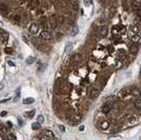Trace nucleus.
Segmentation results:
<instances>
[{"instance_id": "f257e3e1", "label": "nucleus", "mask_w": 141, "mask_h": 140, "mask_svg": "<svg viewBox=\"0 0 141 140\" xmlns=\"http://www.w3.org/2000/svg\"><path fill=\"white\" fill-rule=\"evenodd\" d=\"M39 28H40L39 22H33V23L29 24V33H31V34L35 35V34H37V33H38V31H39Z\"/></svg>"}, {"instance_id": "f03ea898", "label": "nucleus", "mask_w": 141, "mask_h": 140, "mask_svg": "<svg viewBox=\"0 0 141 140\" xmlns=\"http://www.w3.org/2000/svg\"><path fill=\"white\" fill-rule=\"evenodd\" d=\"M99 35H100L101 37H105L107 35V33H108V29H107V26L105 25H102L99 28V31H98Z\"/></svg>"}, {"instance_id": "7ed1b4c3", "label": "nucleus", "mask_w": 141, "mask_h": 140, "mask_svg": "<svg viewBox=\"0 0 141 140\" xmlns=\"http://www.w3.org/2000/svg\"><path fill=\"white\" fill-rule=\"evenodd\" d=\"M111 110H112V106H111V104H109L108 102L104 103L102 106H101V112L104 113V114H108V113L111 112Z\"/></svg>"}, {"instance_id": "20e7f679", "label": "nucleus", "mask_w": 141, "mask_h": 140, "mask_svg": "<svg viewBox=\"0 0 141 140\" xmlns=\"http://www.w3.org/2000/svg\"><path fill=\"white\" fill-rule=\"evenodd\" d=\"M99 91H100V90H97V89H92V90H90V93H88V96H90V99H95V98L98 97Z\"/></svg>"}, {"instance_id": "39448f33", "label": "nucleus", "mask_w": 141, "mask_h": 140, "mask_svg": "<svg viewBox=\"0 0 141 140\" xmlns=\"http://www.w3.org/2000/svg\"><path fill=\"white\" fill-rule=\"evenodd\" d=\"M40 36H41V38L44 39V40H51V39H52V35H51L47 31H42Z\"/></svg>"}, {"instance_id": "423d86ee", "label": "nucleus", "mask_w": 141, "mask_h": 140, "mask_svg": "<svg viewBox=\"0 0 141 140\" xmlns=\"http://www.w3.org/2000/svg\"><path fill=\"white\" fill-rule=\"evenodd\" d=\"M40 138H56V136L54 134H52L51 131H43V136H41Z\"/></svg>"}, {"instance_id": "0eeeda50", "label": "nucleus", "mask_w": 141, "mask_h": 140, "mask_svg": "<svg viewBox=\"0 0 141 140\" xmlns=\"http://www.w3.org/2000/svg\"><path fill=\"white\" fill-rule=\"evenodd\" d=\"M11 20H13L14 22H21L22 21V17H21L19 14H14L11 17Z\"/></svg>"}, {"instance_id": "6e6552de", "label": "nucleus", "mask_w": 141, "mask_h": 140, "mask_svg": "<svg viewBox=\"0 0 141 140\" xmlns=\"http://www.w3.org/2000/svg\"><path fill=\"white\" fill-rule=\"evenodd\" d=\"M138 51H139V45H138V43H134L133 45H130V52L132 54H136Z\"/></svg>"}, {"instance_id": "1a4fd4ad", "label": "nucleus", "mask_w": 141, "mask_h": 140, "mask_svg": "<svg viewBox=\"0 0 141 140\" xmlns=\"http://www.w3.org/2000/svg\"><path fill=\"white\" fill-rule=\"evenodd\" d=\"M98 126L100 127L101 129H108L109 123L107 122V121H101V122L98 123Z\"/></svg>"}, {"instance_id": "9d476101", "label": "nucleus", "mask_w": 141, "mask_h": 140, "mask_svg": "<svg viewBox=\"0 0 141 140\" xmlns=\"http://www.w3.org/2000/svg\"><path fill=\"white\" fill-rule=\"evenodd\" d=\"M130 40H132L133 43H139V42H140V36H139L138 34H135V35H133V36H132Z\"/></svg>"}, {"instance_id": "9b49d317", "label": "nucleus", "mask_w": 141, "mask_h": 140, "mask_svg": "<svg viewBox=\"0 0 141 140\" xmlns=\"http://www.w3.org/2000/svg\"><path fill=\"white\" fill-rule=\"evenodd\" d=\"M32 129H33L34 131H38V129H41V123H39L38 121L32 123Z\"/></svg>"}, {"instance_id": "f8f14e48", "label": "nucleus", "mask_w": 141, "mask_h": 140, "mask_svg": "<svg viewBox=\"0 0 141 140\" xmlns=\"http://www.w3.org/2000/svg\"><path fill=\"white\" fill-rule=\"evenodd\" d=\"M48 26H50V29H52V30H56L57 26H58V23H57L55 20H51V21L48 22Z\"/></svg>"}, {"instance_id": "ddd939ff", "label": "nucleus", "mask_w": 141, "mask_h": 140, "mask_svg": "<svg viewBox=\"0 0 141 140\" xmlns=\"http://www.w3.org/2000/svg\"><path fill=\"white\" fill-rule=\"evenodd\" d=\"M122 66H123V61L120 60V59H118L117 61L115 62V68H116V70H120Z\"/></svg>"}, {"instance_id": "4468645a", "label": "nucleus", "mask_w": 141, "mask_h": 140, "mask_svg": "<svg viewBox=\"0 0 141 140\" xmlns=\"http://www.w3.org/2000/svg\"><path fill=\"white\" fill-rule=\"evenodd\" d=\"M132 5H133V9H135V10L138 9L139 7H141V0H134Z\"/></svg>"}, {"instance_id": "2eb2a0df", "label": "nucleus", "mask_w": 141, "mask_h": 140, "mask_svg": "<svg viewBox=\"0 0 141 140\" xmlns=\"http://www.w3.org/2000/svg\"><path fill=\"white\" fill-rule=\"evenodd\" d=\"M80 61V56L79 55H74L71 59V62L72 63H78Z\"/></svg>"}, {"instance_id": "dca6fc26", "label": "nucleus", "mask_w": 141, "mask_h": 140, "mask_svg": "<svg viewBox=\"0 0 141 140\" xmlns=\"http://www.w3.org/2000/svg\"><path fill=\"white\" fill-rule=\"evenodd\" d=\"M132 93L135 97H141V91L139 89H134L132 91Z\"/></svg>"}, {"instance_id": "f3484780", "label": "nucleus", "mask_w": 141, "mask_h": 140, "mask_svg": "<svg viewBox=\"0 0 141 140\" xmlns=\"http://www.w3.org/2000/svg\"><path fill=\"white\" fill-rule=\"evenodd\" d=\"M121 5L122 7H123L125 11H127L128 9H130V7H128V2H127V0H121Z\"/></svg>"}, {"instance_id": "a211bd4d", "label": "nucleus", "mask_w": 141, "mask_h": 140, "mask_svg": "<svg viewBox=\"0 0 141 140\" xmlns=\"http://www.w3.org/2000/svg\"><path fill=\"white\" fill-rule=\"evenodd\" d=\"M78 33H79V28H78V26H75V28L73 29V31L71 32V37H75Z\"/></svg>"}, {"instance_id": "6ab92c4d", "label": "nucleus", "mask_w": 141, "mask_h": 140, "mask_svg": "<svg viewBox=\"0 0 141 140\" xmlns=\"http://www.w3.org/2000/svg\"><path fill=\"white\" fill-rule=\"evenodd\" d=\"M33 102H34V98H32V97H27L23 100V103L24 104H32Z\"/></svg>"}, {"instance_id": "aec40b11", "label": "nucleus", "mask_w": 141, "mask_h": 140, "mask_svg": "<svg viewBox=\"0 0 141 140\" xmlns=\"http://www.w3.org/2000/svg\"><path fill=\"white\" fill-rule=\"evenodd\" d=\"M34 115H35V111H31V112H26L25 113V117L26 118H33L34 117Z\"/></svg>"}, {"instance_id": "412c9836", "label": "nucleus", "mask_w": 141, "mask_h": 140, "mask_svg": "<svg viewBox=\"0 0 141 140\" xmlns=\"http://www.w3.org/2000/svg\"><path fill=\"white\" fill-rule=\"evenodd\" d=\"M134 105H135V108H136L141 110V99L136 100V101H135V103H134Z\"/></svg>"}, {"instance_id": "4be33fe9", "label": "nucleus", "mask_w": 141, "mask_h": 140, "mask_svg": "<svg viewBox=\"0 0 141 140\" xmlns=\"http://www.w3.org/2000/svg\"><path fill=\"white\" fill-rule=\"evenodd\" d=\"M37 121L39 123H43L44 122V117H43V115H39V116L37 117Z\"/></svg>"}, {"instance_id": "5701e85b", "label": "nucleus", "mask_w": 141, "mask_h": 140, "mask_svg": "<svg viewBox=\"0 0 141 140\" xmlns=\"http://www.w3.org/2000/svg\"><path fill=\"white\" fill-rule=\"evenodd\" d=\"M25 61H26L27 64H32V63L34 62V58H33V57H29L26 60H25Z\"/></svg>"}, {"instance_id": "b1692460", "label": "nucleus", "mask_w": 141, "mask_h": 140, "mask_svg": "<svg viewBox=\"0 0 141 140\" xmlns=\"http://www.w3.org/2000/svg\"><path fill=\"white\" fill-rule=\"evenodd\" d=\"M130 31H132V32H134V33H137V32L139 31V29L137 28V26H134V25H133V26H130Z\"/></svg>"}, {"instance_id": "393cba45", "label": "nucleus", "mask_w": 141, "mask_h": 140, "mask_svg": "<svg viewBox=\"0 0 141 140\" xmlns=\"http://www.w3.org/2000/svg\"><path fill=\"white\" fill-rule=\"evenodd\" d=\"M59 129H60V131L61 132H65V126H64V125H62V124H60V125H59Z\"/></svg>"}, {"instance_id": "a878e982", "label": "nucleus", "mask_w": 141, "mask_h": 140, "mask_svg": "<svg viewBox=\"0 0 141 140\" xmlns=\"http://www.w3.org/2000/svg\"><path fill=\"white\" fill-rule=\"evenodd\" d=\"M84 1V4L86 5V7H90V0H83Z\"/></svg>"}, {"instance_id": "bb28decb", "label": "nucleus", "mask_w": 141, "mask_h": 140, "mask_svg": "<svg viewBox=\"0 0 141 140\" xmlns=\"http://www.w3.org/2000/svg\"><path fill=\"white\" fill-rule=\"evenodd\" d=\"M72 45H73V44H72V43H69V42L67 43V44H66V49H65V51H66V52L69 51V49H71V47H72Z\"/></svg>"}, {"instance_id": "cd10ccee", "label": "nucleus", "mask_w": 141, "mask_h": 140, "mask_svg": "<svg viewBox=\"0 0 141 140\" xmlns=\"http://www.w3.org/2000/svg\"><path fill=\"white\" fill-rule=\"evenodd\" d=\"M136 12H137V14H138L139 16H141V7H139L138 9H136Z\"/></svg>"}, {"instance_id": "c85d7f7f", "label": "nucleus", "mask_w": 141, "mask_h": 140, "mask_svg": "<svg viewBox=\"0 0 141 140\" xmlns=\"http://www.w3.org/2000/svg\"><path fill=\"white\" fill-rule=\"evenodd\" d=\"M18 123H19V125H20V126H22V125H23V120L21 118H18Z\"/></svg>"}, {"instance_id": "c756f323", "label": "nucleus", "mask_w": 141, "mask_h": 140, "mask_svg": "<svg viewBox=\"0 0 141 140\" xmlns=\"http://www.w3.org/2000/svg\"><path fill=\"white\" fill-rule=\"evenodd\" d=\"M7 63L10 64L11 66H15V65H16V64H15V62H14V61H11V60H8V61H7Z\"/></svg>"}, {"instance_id": "7c9ffc66", "label": "nucleus", "mask_w": 141, "mask_h": 140, "mask_svg": "<svg viewBox=\"0 0 141 140\" xmlns=\"http://www.w3.org/2000/svg\"><path fill=\"white\" fill-rule=\"evenodd\" d=\"M11 98H6V99H3V100H0V103H4V102H7Z\"/></svg>"}, {"instance_id": "2f4dec72", "label": "nucleus", "mask_w": 141, "mask_h": 140, "mask_svg": "<svg viewBox=\"0 0 141 140\" xmlns=\"http://www.w3.org/2000/svg\"><path fill=\"white\" fill-rule=\"evenodd\" d=\"M6 125H7L8 127H13V123L11 122V121H7V122H6Z\"/></svg>"}, {"instance_id": "473e14b6", "label": "nucleus", "mask_w": 141, "mask_h": 140, "mask_svg": "<svg viewBox=\"0 0 141 140\" xmlns=\"http://www.w3.org/2000/svg\"><path fill=\"white\" fill-rule=\"evenodd\" d=\"M107 50H108V52H109V53H111L112 51H114V49H113V47H112V45H109V47H107Z\"/></svg>"}, {"instance_id": "72a5a7b5", "label": "nucleus", "mask_w": 141, "mask_h": 140, "mask_svg": "<svg viewBox=\"0 0 141 140\" xmlns=\"http://www.w3.org/2000/svg\"><path fill=\"white\" fill-rule=\"evenodd\" d=\"M6 114H7V112H5V111H4V112H1V116H2V117L6 116Z\"/></svg>"}, {"instance_id": "f704fd0d", "label": "nucleus", "mask_w": 141, "mask_h": 140, "mask_svg": "<svg viewBox=\"0 0 141 140\" xmlns=\"http://www.w3.org/2000/svg\"><path fill=\"white\" fill-rule=\"evenodd\" d=\"M79 129H80V131H83V129H84V126H83V125H80V126H79Z\"/></svg>"}, {"instance_id": "c9c22d12", "label": "nucleus", "mask_w": 141, "mask_h": 140, "mask_svg": "<svg viewBox=\"0 0 141 140\" xmlns=\"http://www.w3.org/2000/svg\"><path fill=\"white\" fill-rule=\"evenodd\" d=\"M3 86H4V85H3V83H0V91H1V90L3 89Z\"/></svg>"}, {"instance_id": "e433bc0d", "label": "nucleus", "mask_w": 141, "mask_h": 140, "mask_svg": "<svg viewBox=\"0 0 141 140\" xmlns=\"http://www.w3.org/2000/svg\"><path fill=\"white\" fill-rule=\"evenodd\" d=\"M140 75H141V71H140Z\"/></svg>"}]
</instances>
